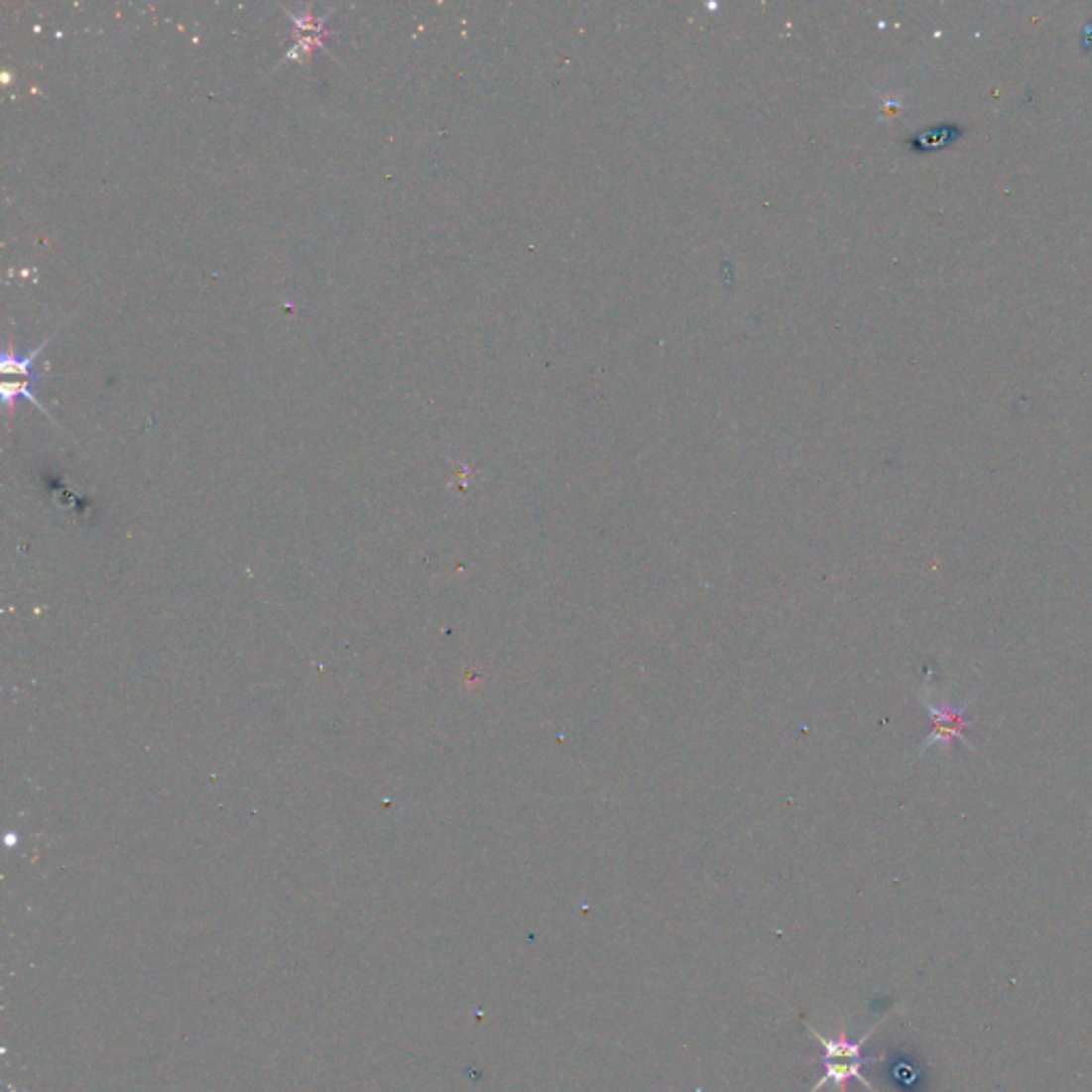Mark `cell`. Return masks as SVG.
Returning <instances> with one entry per match:
<instances>
[{"label":"cell","instance_id":"cell-5","mask_svg":"<svg viewBox=\"0 0 1092 1092\" xmlns=\"http://www.w3.org/2000/svg\"><path fill=\"white\" fill-rule=\"evenodd\" d=\"M39 378H41V376H39ZM39 378H31V380H26V382H3V385H0V395H3V402H5L7 410L13 408V404H16L18 397H26L28 402H33V404L41 410V413L48 415V417L52 419V415L48 413L46 406L37 400V393H35V389H33V382L39 380Z\"/></svg>","mask_w":1092,"mask_h":1092},{"label":"cell","instance_id":"cell-1","mask_svg":"<svg viewBox=\"0 0 1092 1092\" xmlns=\"http://www.w3.org/2000/svg\"><path fill=\"white\" fill-rule=\"evenodd\" d=\"M967 704L969 700L964 704H954L943 700L932 702L924 698V706L928 708V713L932 717V734L928 736V741L919 747V751H926L928 747H934V745L949 747L956 739L962 741L967 747H971L967 739H964V730L973 726V721L967 719Z\"/></svg>","mask_w":1092,"mask_h":1092},{"label":"cell","instance_id":"cell-3","mask_svg":"<svg viewBox=\"0 0 1092 1092\" xmlns=\"http://www.w3.org/2000/svg\"><path fill=\"white\" fill-rule=\"evenodd\" d=\"M886 1065V1080L890 1086L899 1092H917L921 1084V1069L917 1062L901 1052H895L892 1056L882 1058Z\"/></svg>","mask_w":1092,"mask_h":1092},{"label":"cell","instance_id":"cell-2","mask_svg":"<svg viewBox=\"0 0 1092 1092\" xmlns=\"http://www.w3.org/2000/svg\"><path fill=\"white\" fill-rule=\"evenodd\" d=\"M873 1062H879V1058H873V1056H864V1058H834V1056H819V1065H821V1071H819V1080L817 1084L808 1090V1092H819L824 1086H834L836 1092H845L849 1080H858L862 1082L867 1088H871L873 1092H877V1088L864 1077V1065H873Z\"/></svg>","mask_w":1092,"mask_h":1092},{"label":"cell","instance_id":"cell-4","mask_svg":"<svg viewBox=\"0 0 1092 1092\" xmlns=\"http://www.w3.org/2000/svg\"><path fill=\"white\" fill-rule=\"evenodd\" d=\"M54 335H56V331L52 335H48L39 346L28 350L26 354H18V352H13L11 346H5L3 354H0V372L7 374V376H16V374L18 376H28V378L41 376V374H33L31 367H33L35 359L39 357V352L48 346V342H52Z\"/></svg>","mask_w":1092,"mask_h":1092}]
</instances>
